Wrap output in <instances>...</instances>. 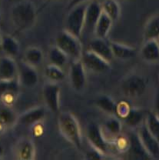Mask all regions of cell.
<instances>
[{
    "mask_svg": "<svg viewBox=\"0 0 159 160\" xmlns=\"http://www.w3.org/2000/svg\"><path fill=\"white\" fill-rule=\"evenodd\" d=\"M140 56L147 62H157L159 61V43L158 40L144 41L140 49Z\"/></svg>",
    "mask_w": 159,
    "mask_h": 160,
    "instance_id": "obj_19",
    "label": "cell"
},
{
    "mask_svg": "<svg viewBox=\"0 0 159 160\" xmlns=\"http://www.w3.org/2000/svg\"><path fill=\"white\" fill-rule=\"evenodd\" d=\"M2 35L1 32H0V45H1V42H2Z\"/></svg>",
    "mask_w": 159,
    "mask_h": 160,
    "instance_id": "obj_39",
    "label": "cell"
},
{
    "mask_svg": "<svg viewBox=\"0 0 159 160\" xmlns=\"http://www.w3.org/2000/svg\"><path fill=\"white\" fill-rule=\"evenodd\" d=\"M44 76L48 82L59 83L65 78V72L62 68L49 63L45 68Z\"/></svg>",
    "mask_w": 159,
    "mask_h": 160,
    "instance_id": "obj_28",
    "label": "cell"
},
{
    "mask_svg": "<svg viewBox=\"0 0 159 160\" xmlns=\"http://www.w3.org/2000/svg\"><path fill=\"white\" fill-rule=\"evenodd\" d=\"M90 0H69V3L67 5V9H72V7L74 6H77V5L81 4V3H83V2H89Z\"/></svg>",
    "mask_w": 159,
    "mask_h": 160,
    "instance_id": "obj_35",
    "label": "cell"
},
{
    "mask_svg": "<svg viewBox=\"0 0 159 160\" xmlns=\"http://www.w3.org/2000/svg\"><path fill=\"white\" fill-rule=\"evenodd\" d=\"M87 139L91 147L106 155L110 149L111 143L106 139L102 127L96 123H91L87 127Z\"/></svg>",
    "mask_w": 159,
    "mask_h": 160,
    "instance_id": "obj_8",
    "label": "cell"
},
{
    "mask_svg": "<svg viewBox=\"0 0 159 160\" xmlns=\"http://www.w3.org/2000/svg\"><path fill=\"white\" fill-rule=\"evenodd\" d=\"M112 25L113 21L112 19L102 11L94 29L93 34L95 37L99 39H106L112 29Z\"/></svg>",
    "mask_w": 159,
    "mask_h": 160,
    "instance_id": "obj_22",
    "label": "cell"
},
{
    "mask_svg": "<svg viewBox=\"0 0 159 160\" xmlns=\"http://www.w3.org/2000/svg\"><path fill=\"white\" fill-rule=\"evenodd\" d=\"M89 50L94 52L109 62H111L114 59L110 43L106 41V39L95 38L89 42Z\"/></svg>",
    "mask_w": 159,
    "mask_h": 160,
    "instance_id": "obj_20",
    "label": "cell"
},
{
    "mask_svg": "<svg viewBox=\"0 0 159 160\" xmlns=\"http://www.w3.org/2000/svg\"><path fill=\"white\" fill-rule=\"evenodd\" d=\"M145 115L146 113H145L143 109L132 106L128 114L127 115L126 117L122 119V121L128 127L130 128L132 130H135L139 127L142 123H144Z\"/></svg>",
    "mask_w": 159,
    "mask_h": 160,
    "instance_id": "obj_24",
    "label": "cell"
},
{
    "mask_svg": "<svg viewBox=\"0 0 159 160\" xmlns=\"http://www.w3.org/2000/svg\"><path fill=\"white\" fill-rule=\"evenodd\" d=\"M132 106L126 100H122L118 102L116 104V116L122 120L128 114Z\"/></svg>",
    "mask_w": 159,
    "mask_h": 160,
    "instance_id": "obj_33",
    "label": "cell"
},
{
    "mask_svg": "<svg viewBox=\"0 0 159 160\" xmlns=\"http://www.w3.org/2000/svg\"><path fill=\"white\" fill-rule=\"evenodd\" d=\"M102 127V132L105 135L108 141L111 143L115 137L122 133V122L116 116H109V117L104 122Z\"/></svg>",
    "mask_w": 159,
    "mask_h": 160,
    "instance_id": "obj_17",
    "label": "cell"
},
{
    "mask_svg": "<svg viewBox=\"0 0 159 160\" xmlns=\"http://www.w3.org/2000/svg\"><path fill=\"white\" fill-rule=\"evenodd\" d=\"M125 1H129V0H125Z\"/></svg>",
    "mask_w": 159,
    "mask_h": 160,
    "instance_id": "obj_41",
    "label": "cell"
},
{
    "mask_svg": "<svg viewBox=\"0 0 159 160\" xmlns=\"http://www.w3.org/2000/svg\"><path fill=\"white\" fill-rule=\"evenodd\" d=\"M18 63L14 58L4 55L0 57V82L18 80Z\"/></svg>",
    "mask_w": 159,
    "mask_h": 160,
    "instance_id": "obj_14",
    "label": "cell"
},
{
    "mask_svg": "<svg viewBox=\"0 0 159 160\" xmlns=\"http://www.w3.org/2000/svg\"><path fill=\"white\" fill-rule=\"evenodd\" d=\"M154 112L159 116V89L157 92L155 98V111Z\"/></svg>",
    "mask_w": 159,
    "mask_h": 160,
    "instance_id": "obj_36",
    "label": "cell"
},
{
    "mask_svg": "<svg viewBox=\"0 0 159 160\" xmlns=\"http://www.w3.org/2000/svg\"><path fill=\"white\" fill-rule=\"evenodd\" d=\"M111 145L114 146L115 149L120 153H126L130 146V139L128 136L122 135L121 133L119 136L115 137L111 142Z\"/></svg>",
    "mask_w": 159,
    "mask_h": 160,
    "instance_id": "obj_32",
    "label": "cell"
},
{
    "mask_svg": "<svg viewBox=\"0 0 159 160\" xmlns=\"http://www.w3.org/2000/svg\"><path fill=\"white\" fill-rule=\"evenodd\" d=\"M18 116L12 107L3 105L0 107V135L16 126Z\"/></svg>",
    "mask_w": 159,
    "mask_h": 160,
    "instance_id": "obj_18",
    "label": "cell"
},
{
    "mask_svg": "<svg viewBox=\"0 0 159 160\" xmlns=\"http://www.w3.org/2000/svg\"><path fill=\"white\" fill-rule=\"evenodd\" d=\"M47 2H55L56 1V0H46Z\"/></svg>",
    "mask_w": 159,
    "mask_h": 160,
    "instance_id": "obj_40",
    "label": "cell"
},
{
    "mask_svg": "<svg viewBox=\"0 0 159 160\" xmlns=\"http://www.w3.org/2000/svg\"><path fill=\"white\" fill-rule=\"evenodd\" d=\"M55 45L63 51L69 59H81L83 53V47L80 41V38L76 37L65 29L57 35Z\"/></svg>",
    "mask_w": 159,
    "mask_h": 160,
    "instance_id": "obj_3",
    "label": "cell"
},
{
    "mask_svg": "<svg viewBox=\"0 0 159 160\" xmlns=\"http://www.w3.org/2000/svg\"><path fill=\"white\" fill-rule=\"evenodd\" d=\"M44 59V54L42 49L37 46H30L26 49L24 54L23 61L26 62L28 64L37 67L40 64H42Z\"/></svg>",
    "mask_w": 159,
    "mask_h": 160,
    "instance_id": "obj_26",
    "label": "cell"
},
{
    "mask_svg": "<svg viewBox=\"0 0 159 160\" xmlns=\"http://www.w3.org/2000/svg\"><path fill=\"white\" fill-rule=\"evenodd\" d=\"M141 142L152 159H159V142L151 134L144 123L135 129Z\"/></svg>",
    "mask_w": 159,
    "mask_h": 160,
    "instance_id": "obj_12",
    "label": "cell"
},
{
    "mask_svg": "<svg viewBox=\"0 0 159 160\" xmlns=\"http://www.w3.org/2000/svg\"><path fill=\"white\" fill-rule=\"evenodd\" d=\"M114 58L121 60L132 59L136 56V49L124 43L115 41L109 42Z\"/></svg>",
    "mask_w": 159,
    "mask_h": 160,
    "instance_id": "obj_21",
    "label": "cell"
},
{
    "mask_svg": "<svg viewBox=\"0 0 159 160\" xmlns=\"http://www.w3.org/2000/svg\"><path fill=\"white\" fill-rule=\"evenodd\" d=\"M13 157L18 160L35 159L36 147L34 141L30 138L22 137L13 145L12 149Z\"/></svg>",
    "mask_w": 159,
    "mask_h": 160,
    "instance_id": "obj_10",
    "label": "cell"
},
{
    "mask_svg": "<svg viewBox=\"0 0 159 160\" xmlns=\"http://www.w3.org/2000/svg\"><path fill=\"white\" fill-rule=\"evenodd\" d=\"M46 117V109L43 106H35L18 116L16 125L31 127L42 122Z\"/></svg>",
    "mask_w": 159,
    "mask_h": 160,
    "instance_id": "obj_13",
    "label": "cell"
},
{
    "mask_svg": "<svg viewBox=\"0 0 159 160\" xmlns=\"http://www.w3.org/2000/svg\"><path fill=\"white\" fill-rule=\"evenodd\" d=\"M57 122L59 132L65 139L78 149H82V129L79 120L73 113L69 111L59 112Z\"/></svg>",
    "mask_w": 159,
    "mask_h": 160,
    "instance_id": "obj_2",
    "label": "cell"
},
{
    "mask_svg": "<svg viewBox=\"0 0 159 160\" xmlns=\"http://www.w3.org/2000/svg\"><path fill=\"white\" fill-rule=\"evenodd\" d=\"M145 124L151 134L159 142V116L154 111L148 112L145 115Z\"/></svg>",
    "mask_w": 159,
    "mask_h": 160,
    "instance_id": "obj_31",
    "label": "cell"
},
{
    "mask_svg": "<svg viewBox=\"0 0 159 160\" xmlns=\"http://www.w3.org/2000/svg\"><path fill=\"white\" fill-rule=\"evenodd\" d=\"M101 3L96 0H90L88 2L85 10V20L84 30H87L89 32H94V29L101 13H102Z\"/></svg>",
    "mask_w": 159,
    "mask_h": 160,
    "instance_id": "obj_16",
    "label": "cell"
},
{
    "mask_svg": "<svg viewBox=\"0 0 159 160\" xmlns=\"http://www.w3.org/2000/svg\"><path fill=\"white\" fill-rule=\"evenodd\" d=\"M144 41L158 40L159 39V14L155 15L148 20L143 32Z\"/></svg>",
    "mask_w": 159,
    "mask_h": 160,
    "instance_id": "obj_25",
    "label": "cell"
},
{
    "mask_svg": "<svg viewBox=\"0 0 159 160\" xmlns=\"http://www.w3.org/2000/svg\"><path fill=\"white\" fill-rule=\"evenodd\" d=\"M69 79L71 87L74 91L81 92L85 89L87 83L86 69L82 60H72L69 71Z\"/></svg>",
    "mask_w": 159,
    "mask_h": 160,
    "instance_id": "obj_7",
    "label": "cell"
},
{
    "mask_svg": "<svg viewBox=\"0 0 159 160\" xmlns=\"http://www.w3.org/2000/svg\"><path fill=\"white\" fill-rule=\"evenodd\" d=\"M128 136L130 139V146L125 154L129 156V159L139 160L152 159L141 142L135 130L132 129V133Z\"/></svg>",
    "mask_w": 159,
    "mask_h": 160,
    "instance_id": "obj_15",
    "label": "cell"
},
{
    "mask_svg": "<svg viewBox=\"0 0 159 160\" xmlns=\"http://www.w3.org/2000/svg\"><path fill=\"white\" fill-rule=\"evenodd\" d=\"M2 9L1 8H0V23H1L2 22Z\"/></svg>",
    "mask_w": 159,
    "mask_h": 160,
    "instance_id": "obj_38",
    "label": "cell"
},
{
    "mask_svg": "<svg viewBox=\"0 0 159 160\" xmlns=\"http://www.w3.org/2000/svg\"><path fill=\"white\" fill-rule=\"evenodd\" d=\"M18 82L19 86L28 89H32L38 85L39 82V76L36 67L21 61L18 64Z\"/></svg>",
    "mask_w": 159,
    "mask_h": 160,
    "instance_id": "obj_11",
    "label": "cell"
},
{
    "mask_svg": "<svg viewBox=\"0 0 159 160\" xmlns=\"http://www.w3.org/2000/svg\"><path fill=\"white\" fill-rule=\"evenodd\" d=\"M0 48L6 56H10L14 59L19 56L20 52V44L19 41L11 35L2 36Z\"/></svg>",
    "mask_w": 159,
    "mask_h": 160,
    "instance_id": "obj_23",
    "label": "cell"
},
{
    "mask_svg": "<svg viewBox=\"0 0 159 160\" xmlns=\"http://www.w3.org/2000/svg\"><path fill=\"white\" fill-rule=\"evenodd\" d=\"M48 59H49V63L59 66L62 69L66 66L69 60L67 55L59 47H57L55 45L52 46L49 49L48 52Z\"/></svg>",
    "mask_w": 159,
    "mask_h": 160,
    "instance_id": "obj_27",
    "label": "cell"
},
{
    "mask_svg": "<svg viewBox=\"0 0 159 160\" xmlns=\"http://www.w3.org/2000/svg\"><path fill=\"white\" fill-rule=\"evenodd\" d=\"M158 43H159V39H158Z\"/></svg>",
    "mask_w": 159,
    "mask_h": 160,
    "instance_id": "obj_42",
    "label": "cell"
},
{
    "mask_svg": "<svg viewBox=\"0 0 159 160\" xmlns=\"http://www.w3.org/2000/svg\"><path fill=\"white\" fill-rule=\"evenodd\" d=\"M42 97L46 107L54 114L60 112L61 87L59 83L47 82L43 85Z\"/></svg>",
    "mask_w": 159,
    "mask_h": 160,
    "instance_id": "obj_6",
    "label": "cell"
},
{
    "mask_svg": "<svg viewBox=\"0 0 159 160\" xmlns=\"http://www.w3.org/2000/svg\"><path fill=\"white\" fill-rule=\"evenodd\" d=\"M81 60L85 69L92 72H105L111 69V62L89 49L83 52Z\"/></svg>",
    "mask_w": 159,
    "mask_h": 160,
    "instance_id": "obj_9",
    "label": "cell"
},
{
    "mask_svg": "<svg viewBox=\"0 0 159 160\" xmlns=\"http://www.w3.org/2000/svg\"><path fill=\"white\" fill-rule=\"evenodd\" d=\"M4 154H5V149L4 147H3L2 144L0 142V159L2 158V156H4Z\"/></svg>",
    "mask_w": 159,
    "mask_h": 160,
    "instance_id": "obj_37",
    "label": "cell"
},
{
    "mask_svg": "<svg viewBox=\"0 0 159 160\" xmlns=\"http://www.w3.org/2000/svg\"><path fill=\"white\" fill-rule=\"evenodd\" d=\"M102 9L112 19L113 22L118 20L121 16V6L118 0H104L101 2Z\"/></svg>",
    "mask_w": 159,
    "mask_h": 160,
    "instance_id": "obj_30",
    "label": "cell"
},
{
    "mask_svg": "<svg viewBox=\"0 0 159 160\" xmlns=\"http://www.w3.org/2000/svg\"><path fill=\"white\" fill-rule=\"evenodd\" d=\"M95 106L101 111L108 116H116V104L115 100L109 96H102L95 102Z\"/></svg>",
    "mask_w": 159,
    "mask_h": 160,
    "instance_id": "obj_29",
    "label": "cell"
},
{
    "mask_svg": "<svg viewBox=\"0 0 159 160\" xmlns=\"http://www.w3.org/2000/svg\"><path fill=\"white\" fill-rule=\"evenodd\" d=\"M120 89L122 95L128 99H137L145 94L147 89V82L141 75L131 73L122 79Z\"/></svg>",
    "mask_w": 159,
    "mask_h": 160,
    "instance_id": "obj_4",
    "label": "cell"
},
{
    "mask_svg": "<svg viewBox=\"0 0 159 160\" xmlns=\"http://www.w3.org/2000/svg\"><path fill=\"white\" fill-rule=\"evenodd\" d=\"M104 156L105 154H103L102 152L92 147V149L86 152L85 159L88 160H100L104 159Z\"/></svg>",
    "mask_w": 159,
    "mask_h": 160,
    "instance_id": "obj_34",
    "label": "cell"
},
{
    "mask_svg": "<svg viewBox=\"0 0 159 160\" xmlns=\"http://www.w3.org/2000/svg\"><path fill=\"white\" fill-rule=\"evenodd\" d=\"M38 10L36 5L29 0L15 3L10 9V20L13 27L19 32L31 29L37 21Z\"/></svg>",
    "mask_w": 159,
    "mask_h": 160,
    "instance_id": "obj_1",
    "label": "cell"
},
{
    "mask_svg": "<svg viewBox=\"0 0 159 160\" xmlns=\"http://www.w3.org/2000/svg\"><path fill=\"white\" fill-rule=\"evenodd\" d=\"M87 4L88 2L81 3L68 10L65 29L78 38H80L84 32Z\"/></svg>",
    "mask_w": 159,
    "mask_h": 160,
    "instance_id": "obj_5",
    "label": "cell"
}]
</instances>
